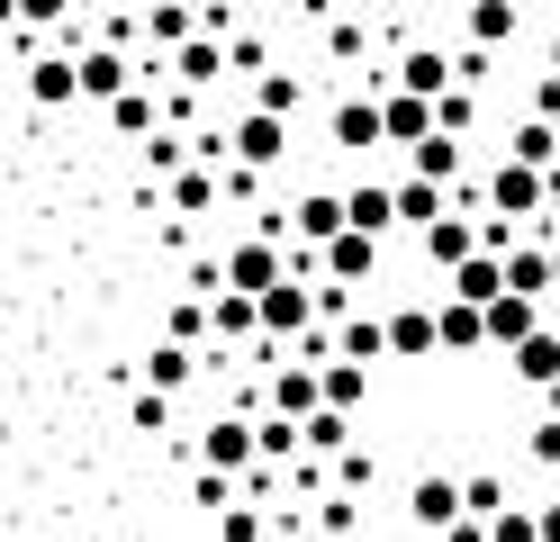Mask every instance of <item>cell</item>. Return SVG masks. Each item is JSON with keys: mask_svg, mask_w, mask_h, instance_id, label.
<instances>
[{"mask_svg": "<svg viewBox=\"0 0 560 542\" xmlns=\"http://www.w3.org/2000/svg\"><path fill=\"white\" fill-rule=\"evenodd\" d=\"M280 280H290V253H280V235H271V227L226 244V289H254V299H262V289H280Z\"/></svg>", "mask_w": 560, "mask_h": 542, "instance_id": "cell-1", "label": "cell"}, {"mask_svg": "<svg viewBox=\"0 0 560 542\" xmlns=\"http://www.w3.org/2000/svg\"><path fill=\"white\" fill-rule=\"evenodd\" d=\"M488 208H498V217H542L551 208V172H534V163H498V172H488Z\"/></svg>", "mask_w": 560, "mask_h": 542, "instance_id": "cell-2", "label": "cell"}, {"mask_svg": "<svg viewBox=\"0 0 560 542\" xmlns=\"http://www.w3.org/2000/svg\"><path fill=\"white\" fill-rule=\"evenodd\" d=\"M226 145H235V163L271 172V163H290V118H271V108H244V118L226 127Z\"/></svg>", "mask_w": 560, "mask_h": 542, "instance_id": "cell-3", "label": "cell"}, {"mask_svg": "<svg viewBox=\"0 0 560 542\" xmlns=\"http://www.w3.org/2000/svg\"><path fill=\"white\" fill-rule=\"evenodd\" d=\"M199 461L226 470V480H235V470H254V461H262V425H254V416H218V425L199 434Z\"/></svg>", "mask_w": 560, "mask_h": 542, "instance_id": "cell-4", "label": "cell"}, {"mask_svg": "<svg viewBox=\"0 0 560 542\" xmlns=\"http://www.w3.org/2000/svg\"><path fill=\"white\" fill-rule=\"evenodd\" d=\"M262 335H317V289H307L299 272L280 289H262Z\"/></svg>", "mask_w": 560, "mask_h": 542, "instance_id": "cell-5", "label": "cell"}, {"mask_svg": "<svg viewBox=\"0 0 560 542\" xmlns=\"http://www.w3.org/2000/svg\"><path fill=\"white\" fill-rule=\"evenodd\" d=\"M371 272H380V235L343 227L335 244H317V280H343V289H353V280H371Z\"/></svg>", "mask_w": 560, "mask_h": 542, "instance_id": "cell-6", "label": "cell"}, {"mask_svg": "<svg viewBox=\"0 0 560 542\" xmlns=\"http://www.w3.org/2000/svg\"><path fill=\"white\" fill-rule=\"evenodd\" d=\"M280 227H290V235H307V244H335L343 227H353V208H343L335 191H307V199H290V208H280Z\"/></svg>", "mask_w": 560, "mask_h": 542, "instance_id": "cell-7", "label": "cell"}, {"mask_svg": "<svg viewBox=\"0 0 560 542\" xmlns=\"http://www.w3.org/2000/svg\"><path fill=\"white\" fill-rule=\"evenodd\" d=\"M470 253H488V227H470L462 208H452V217H434V227H425V263H434V272H462Z\"/></svg>", "mask_w": 560, "mask_h": 542, "instance_id": "cell-8", "label": "cell"}, {"mask_svg": "<svg viewBox=\"0 0 560 542\" xmlns=\"http://www.w3.org/2000/svg\"><path fill=\"white\" fill-rule=\"evenodd\" d=\"M407 516L425 524V533H443V524H462L470 506H462V480H443V470H425V480L407 488Z\"/></svg>", "mask_w": 560, "mask_h": 542, "instance_id": "cell-9", "label": "cell"}, {"mask_svg": "<svg viewBox=\"0 0 560 542\" xmlns=\"http://www.w3.org/2000/svg\"><path fill=\"white\" fill-rule=\"evenodd\" d=\"M27 100L37 108H73L82 100V55H37L27 64Z\"/></svg>", "mask_w": 560, "mask_h": 542, "instance_id": "cell-10", "label": "cell"}, {"mask_svg": "<svg viewBox=\"0 0 560 542\" xmlns=\"http://www.w3.org/2000/svg\"><path fill=\"white\" fill-rule=\"evenodd\" d=\"M136 72H145V64H127V46H91V55H82V100L109 108L118 91H136Z\"/></svg>", "mask_w": 560, "mask_h": 542, "instance_id": "cell-11", "label": "cell"}, {"mask_svg": "<svg viewBox=\"0 0 560 542\" xmlns=\"http://www.w3.org/2000/svg\"><path fill=\"white\" fill-rule=\"evenodd\" d=\"M380 108H389V145H407V154H416L425 136H443V108H434L425 91H389Z\"/></svg>", "mask_w": 560, "mask_h": 542, "instance_id": "cell-12", "label": "cell"}, {"mask_svg": "<svg viewBox=\"0 0 560 542\" xmlns=\"http://www.w3.org/2000/svg\"><path fill=\"white\" fill-rule=\"evenodd\" d=\"M443 299H479V308H498V299H506V253H470L462 272H443Z\"/></svg>", "mask_w": 560, "mask_h": 542, "instance_id": "cell-13", "label": "cell"}, {"mask_svg": "<svg viewBox=\"0 0 560 542\" xmlns=\"http://www.w3.org/2000/svg\"><path fill=\"white\" fill-rule=\"evenodd\" d=\"M271 407L307 425V416L326 407V371H307V361H280V371H271Z\"/></svg>", "mask_w": 560, "mask_h": 542, "instance_id": "cell-14", "label": "cell"}, {"mask_svg": "<svg viewBox=\"0 0 560 542\" xmlns=\"http://www.w3.org/2000/svg\"><path fill=\"white\" fill-rule=\"evenodd\" d=\"M226 64H235V55H226V36H190V46H172V82H182V91H208Z\"/></svg>", "mask_w": 560, "mask_h": 542, "instance_id": "cell-15", "label": "cell"}, {"mask_svg": "<svg viewBox=\"0 0 560 542\" xmlns=\"http://www.w3.org/2000/svg\"><path fill=\"white\" fill-rule=\"evenodd\" d=\"M389 353H398V361L443 353V316H434V308H398V316H389Z\"/></svg>", "mask_w": 560, "mask_h": 542, "instance_id": "cell-16", "label": "cell"}, {"mask_svg": "<svg viewBox=\"0 0 560 542\" xmlns=\"http://www.w3.org/2000/svg\"><path fill=\"white\" fill-rule=\"evenodd\" d=\"M199 361H208L199 344H182V335H163V344L145 353V389H190V380H199Z\"/></svg>", "mask_w": 560, "mask_h": 542, "instance_id": "cell-17", "label": "cell"}, {"mask_svg": "<svg viewBox=\"0 0 560 542\" xmlns=\"http://www.w3.org/2000/svg\"><path fill=\"white\" fill-rule=\"evenodd\" d=\"M335 145H353V154H362V145H389V108H380L371 91L343 100V108H335Z\"/></svg>", "mask_w": 560, "mask_h": 542, "instance_id": "cell-18", "label": "cell"}, {"mask_svg": "<svg viewBox=\"0 0 560 542\" xmlns=\"http://www.w3.org/2000/svg\"><path fill=\"white\" fill-rule=\"evenodd\" d=\"M389 82H398V91H425V100H443L452 82H462V72H452V55H443V46H416V55L389 72Z\"/></svg>", "mask_w": 560, "mask_h": 542, "instance_id": "cell-19", "label": "cell"}, {"mask_svg": "<svg viewBox=\"0 0 560 542\" xmlns=\"http://www.w3.org/2000/svg\"><path fill=\"white\" fill-rule=\"evenodd\" d=\"M506 289H515V299H542V289H560L551 244H515V253H506Z\"/></svg>", "mask_w": 560, "mask_h": 542, "instance_id": "cell-20", "label": "cell"}, {"mask_svg": "<svg viewBox=\"0 0 560 542\" xmlns=\"http://www.w3.org/2000/svg\"><path fill=\"white\" fill-rule=\"evenodd\" d=\"M506 371H515L524 389H551V380H560V335H551V325H542V335H524V344L506 353Z\"/></svg>", "mask_w": 560, "mask_h": 542, "instance_id": "cell-21", "label": "cell"}, {"mask_svg": "<svg viewBox=\"0 0 560 542\" xmlns=\"http://www.w3.org/2000/svg\"><path fill=\"white\" fill-rule=\"evenodd\" d=\"M434 316H443V353H479L488 344V308L479 299H434Z\"/></svg>", "mask_w": 560, "mask_h": 542, "instance_id": "cell-22", "label": "cell"}, {"mask_svg": "<svg viewBox=\"0 0 560 542\" xmlns=\"http://www.w3.org/2000/svg\"><path fill=\"white\" fill-rule=\"evenodd\" d=\"M506 154L534 163V172H551V163H560V118H515V127H506Z\"/></svg>", "mask_w": 560, "mask_h": 542, "instance_id": "cell-23", "label": "cell"}, {"mask_svg": "<svg viewBox=\"0 0 560 542\" xmlns=\"http://www.w3.org/2000/svg\"><path fill=\"white\" fill-rule=\"evenodd\" d=\"M343 208H353V227H362V235L407 227V217H398V191H380V181H353V191H343Z\"/></svg>", "mask_w": 560, "mask_h": 542, "instance_id": "cell-24", "label": "cell"}, {"mask_svg": "<svg viewBox=\"0 0 560 542\" xmlns=\"http://www.w3.org/2000/svg\"><path fill=\"white\" fill-rule=\"evenodd\" d=\"M226 199V163H199V172H172V208L199 217V208H218Z\"/></svg>", "mask_w": 560, "mask_h": 542, "instance_id": "cell-25", "label": "cell"}, {"mask_svg": "<svg viewBox=\"0 0 560 542\" xmlns=\"http://www.w3.org/2000/svg\"><path fill=\"white\" fill-rule=\"evenodd\" d=\"M398 217H407L416 235H425L434 217H452V191H443V181H425V172H416V181H398Z\"/></svg>", "mask_w": 560, "mask_h": 542, "instance_id": "cell-26", "label": "cell"}, {"mask_svg": "<svg viewBox=\"0 0 560 542\" xmlns=\"http://www.w3.org/2000/svg\"><path fill=\"white\" fill-rule=\"evenodd\" d=\"M524 335H542V316H534V299H515V289H506V299L488 308V344H498V353H515Z\"/></svg>", "mask_w": 560, "mask_h": 542, "instance_id": "cell-27", "label": "cell"}, {"mask_svg": "<svg viewBox=\"0 0 560 542\" xmlns=\"http://www.w3.org/2000/svg\"><path fill=\"white\" fill-rule=\"evenodd\" d=\"M109 127H118V136H154V127H163V100H154L145 82L118 91V100H109Z\"/></svg>", "mask_w": 560, "mask_h": 542, "instance_id": "cell-28", "label": "cell"}, {"mask_svg": "<svg viewBox=\"0 0 560 542\" xmlns=\"http://www.w3.org/2000/svg\"><path fill=\"white\" fill-rule=\"evenodd\" d=\"M199 154V136H182V127H154L145 136V181H163V172H182Z\"/></svg>", "mask_w": 560, "mask_h": 542, "instance_id": "cell-29", "label": "cell"}, {"mask_svg": "<svg viewBox=\"0 0 560 542\" xmlns=\"http://www.w3.org/2000/svg\"><path fill=\"white\" fill-rule=\"evenodd\" d=\"M343 361H380V353H389V316H343Z\"/></svg>", "mask_w": 560, "mask_h": 542, "instance_id": "cell-30", "label": "cell"}, {"mask_svg": "<svg viewBox=\"0 0 560 542\" xmlns=\"http://www.w3.org/2000/svg\"><path fill=\"white\" fill-rule=\"evenodd\" d=\"M362 389H371V361H326V407L353 416V407H362Z\"/></svg>", "mask_w": 560, "mask_h": 542, "instance_id": "cell-31", "label": "cell"}, {"mask_svg": "<svg viewBox=\"0 0 560 542\" xmlns=\"http://www.w3.org/2000/svg\"><path fill=\"white\" fill-rule=\"evenodd\" d=\"M515 36V0H470V46H506Z\"/></svg>", "mask_w": 560, "mask_h": 542, "instance_id": "cell-32", "label": "cell"}, {"mask_svg": "<svg viewBox=\"0 0 560 542\" xmlns=\"http://www.w3.org/2000/svg\"><path fill=\"white\" fill-rule=\"evenodd\" d=\"M407 163L425 172V181H462V136H425V145H416Z\"/></svg>", "mask_w": 560, "mask_h": 542, "instance_id": "cell-33", "label": "cell"}, {"mask_svg": "<svg viewBox=\"0 0 560 542\" xmlns=\"http://www.w3.org/2000/svg\"><path fill=\"white\" fill-rule=\"evenodd\" d=\"M307 452H353V416H343V407H317V416H307Z\"/></svg>", "mask_w": 560, "mask_h": 542, "instance_id": "cell-34", "label": "cell"}, {"mask_svg": "<svg viewBox=\"0 0 560 542\" xmlns=\"http://www.w3.org/2000/svg\"><path fill=\"white\" fill-rule=\"evenodd\" d=\"M82 0H10V27H63Z\"/></svg>", "mask_w": 560, "mask_h": 542, "instance_id": "cell-35", "label": "cell"}, {"mask_svg": "<svg viewBox=\"0 0 560 542\" xmlns=\"http://www.w3.org/2000/svg\"><path fill=\"white\" fill-rule=\"evenodd\" d=\"M462 506H470V516H488V524H498V516H506V488L488 480V470H470V480H462Z\"/></svg>", "mask_w": 560, "mask_h": 542, "instance_id": "cell-36", "label": "cell"}, {"mask_svg": "<svg viewBox=\"0 0 560 542\" xmlns=\"http://www.w3.org/2000/svg\"><path fill=\"white\" fill-rule=\"evenodd\" d=\"M254 108H271V118H290V108H299V82H290V72H262V82H254Z\"/></svg>", "mask_w": 560, "mask_h": 542, "instance_id": "cell-37", "label": "cell"}, {"mask_svg": "<svg viewBox=\"0 0 560 542\" xmlns=\"http://www.w3.org/2000/svg\"><path fill=\"white\" fill-rule=\"evenodd\" d=\"M218 542H271L254 506H218Z\"/></svg>", "mask_w": 560, "mask_h": 542, "instance_id": "cell-38", "label": "cell"}, {"mask_svg": "<svg viewBox=\"0 0 560 542\" xmlns=\"http://www.w3.org/2000/svg\"><path fill=\"white\" fill-rule=\"evenodd\" d=\"M434 108H443V136H462V127L479 118V100H470V82H452V91H443Z\"/></svg>", "mask_w": 560, "mask_h": 542, "instance_id": "cell-39", "label": "cell"}, {"mask_svg": "<svg viewBox=\"0 0 560 542\" xmlns=\"http://www.w3.org/2000/svg\"><path fill=\"white\" fill-rule=\"evenodd\" d=\"M524 452H534V461H542V470H560V416H542V425H534V434H524Z\"/></svg>", "mask_w": 560, "mask_h": 542, "instance_id": "cell-40", "label": "cell"}, {"mask_svg": "<svg viewBox=\"0 0 560 542\" xmlns=\"http://www.w3.org/2000/svg\"><path fill=\"white\" fill-rule=\"evenodd\" d=\"M136 425H145V434L172 425V389H136Z\"/></svg>", "mask_w": 560, "mask_h": 542, "instance_id": "cell-41", "label": "cell"}, {"mask_svg": "<svg viewBox=\"0 0 560 542\" xmlns=\"http://www.w3.org/2000/svg\"><path fill=\"white\" fill-rule=\"evenodd\" d=\"M498 542H542V516H524V506H506V516H498Z\"/></svg>", "mask_w": 560, "mask_h": 542, "instance_id": "cell-42", "label": "cell"}, {"mask_svg": "<svg viewBox=\"0 0 560 542\" xmlns=\"http://www.w3.org/2000/svg\"><path fill=\"white\" fill-rule=\"evenodd\" d=\"M534 118H560V72H542V82H534Z\"/></svg>", "mask_w": 560, "mask_h": 542, "instance_id": "cell-43", "label": "cell"}, {"mask_svg": "<svg viewBox=\"0 0 560 542\" xmlns=\"http://www.w3.org/2000/svg\"><path fill=\"white\" fill-rule=\"evenodd\" d=\"M542 542H560V497H551V506H542Z\"/></svg>", "mask_w": 560, "mask_h": 542, "instance_id": "cell-44", "label": "cell"}, {"mask_svg": "<svg viewBox=\"0 0 560 542\" xmlns=\"http://www.w3.org/2000/svg\"><path fill=\"white\" fill-rule=\"evenodd\" d=\"M542 397H551V416H560V380H551V389H542Z\"/></svg>", "mask_w": 560, "mask_h": 542, "instance_id": "cell-45", "label": "cell"}, {"mask_svg": "<svg viewBox=\"0 0 560 542\" xmlns=\"http://www.w3.org/2000/svg\"><path fill=\"white\" fill-rule=\"evenodd\" d=\"M551 64H560V36H551Z\"/></svg>", "mask_w": 560, "mask_h": 542, "instance_id": "cell-46", "label": "cell"}, {"mask_svg": "<svg viewBox=\"0 0 560 542\" xmlns=\"http://www.w3.org/2000/svg\"><path fill=\"white\" fill-rule=\"evenodd\" d=\"M551 263H560V244H551Z\"/></svg>", "mask_w": 560, "mask_h": 542, "instance_id": "cell-47", "label": "cell"}, {"mask_svg": "<svg viewBox=\"0 0 560 542\" xmlns=\"http://www.w3.org/2000/svg\"><path fill=\"white\" fill-rule=\"evenodd\" d=\"M551 488H560V470H551Z\"/></svg>", "mask_w": 560, "mask_h": 542, "instance_id": "cell-48", "label": "cell"}, {"mask_svg": "<svg viewBox=\"0 0 560 542\" xmlns=\"http://www.w3.org/2000/svg\"><path fill=\"white\" fill-rule=\"evenodd\" d=\"M462 10H470V0H462Z\"/></svg>", "mask_w": 560, "mask_h": 542, "instance_id": "cell-49", "label": "cell"}, {"mask_svg": "<svg viewBox=\"0 0 560 542\" xmlns=\"http://www.w3.org/2000/svg\"><path fill=\"white\" fill-rule=\"evenodd\" d=\"M515 10H524V0H515Z\"/></svg>", "mask_w": 560, "mask_h": 542, "instance_id": "cell-50", "label": "cell"}]
</instances>
